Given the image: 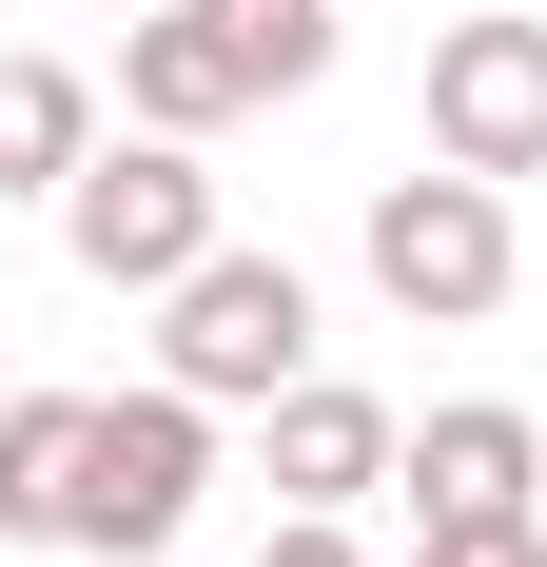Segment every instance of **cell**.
<instances>
[{"label": "cell", "instance_id": "6da1fadb", "mask_svg": "<svg viewBox=\"0 0 547 567\" xmlns=\"http://www.w3.org/2000/svg\"><path fill=\"white\" fill-rule=\"evenodd\" d=\"M196 489H216V411L176 392H99L79 411V509H59V548H99V567H157L176 528H196Z\"/></svg>", "mask_w": 547, "mask_h": 567}, {"label": "cell", "instance_id": "7a4b0ae2", "mask_svg": "<svg viewBox=\"0 0 547 567\" xmlns=\"http://www.w3.org/2000/svg\"><path fill=\"white\" fill-rule=\"evenodd\" d=\"M508 176H469V157H411V176H372V293L411 313V333H469V313H508Z\"/></svg>", "mask_w": 547, "mask_h": 567}, {"label": "cell", "instance_id": "3957f363", "mask_svg": "<svg viewBox=\"0 0 547 567\" xmlns=\"http://www.w3.org/2000/svg\"><path fill=\"white\" fill-rule=\"evenodd\" d=\"M157 372H176L196 411H274L293 372H313V275H293V255H235V235H216V255L157 293Z\"/></svg>", "mask_w": 547, "mask_h": 567}, {"label": "cell", "instance_id": "277c9868", "mask_svg": "<svg viewBox=\"0 0 547 567\" xmlns=\"http://www.w3.org/2000/svg\"><path fill=\"white\" fill-rule=\"evenodd\" d=\"M59 235H79V275L99 293H176L196 255H216V176H196V137H99V157L59 176Z\"/></svg>", "mask_w": 547, "mask_h": 567}, {"label": "cell", "instance_id": "5b68a950", "mask_svg": "<svg viewBox=\"0 0 547 567\" xmlns=\"http://www.w3.org/2000/svg\"><path fill=\"white\" fill-rule=\"evenodd\" d=\"M431 157L547 176V20H450L431 40Z\"/></svg>", "mask_w": 547, "mask_h": 567}, {"label": "cell", "instance_id": "8992f818", "mask_svg": "<svg viewBox=\"0 0 547 567\" xmlns=\"http://www.w3.org/2000/svg\"><path fill=\"white\" fill-rule=\"evenodd\" d=\"M117 99L157 117V137H235V117L274 99L255 79V0H157V20L117 40Z\"/></svg>", "mask_w": 547, "mask_h": 567}, {"label": "cell", "instance_id": "52a82bcc", "mask_svg": "<svg viewBox=\"0 0 547 567\" xmlns=\"http://www.w3.org/2000/svg\"><path fill=\"white\" fill-rule=\"evenodd\" d=\"M391 489H411V528H489V509L547 489V431L469 392V411H431V431H391Z\"/></svg>", "mask_w": 547, "mask_h": 567}, {"label": "cell", "instance_id": "ba28073f", "mask_svg": "<svg viewBox=\"0 0 547 567\" xmlns=\"http://www.w3.org/2000/svg\"><path fill=\"white\" fill-rule=\"evenodd\" d=\"M274 489H293V509H352V489H391V411L352 392V372H293V392H274Z\"/></svg>", "mask_w": 547, "mask_h": 567}, {"label": "cell", "instance_id": "9c48e42d", "mask_svg": "<svg viewBox=\"0 0 547 567\" xmlns=\"http://www.w3.org/2000/svg\"><path fill=\"white\" fill-rule=\"evenodd\" d=\"M99 157V79H79V59H0V196H20V176H79Z\"/></svg>", "mask_w": 547, "mask_h": 567}, {"label": "cell", "instance_id": "30bf717a", "mask_svg": "<svg viewBox=\"0 0 547 567\" xmlns=\"http://www.w3.org/2000/svg\"><path fill=\"white\" fill-rule=\"evenodd\" d=\"M79 411L99 392H0V528L20 548H59V509H79Z\"/></svg>", "mask_w": 547, "mask_h": 567}, {"label": "cell", "instance_id": "8fae6325", "mask_svg": "<svg viewBox=\"0 0 547 567\" xmlns=\"http://www.w3.org/2000/svg\"><path fill=\"white\" fill-rule=\"evenodd\" d=\"M411 567H547V528H528V509H489V528H431Z\"/></svg>", "mask_w": 547, "mask_h": 567}, {"label": "cell", "instance_id": "7c38bea8", "mask_svg": "<svg viewBox=\"0 0 547 567\" xmlns=\"http://www.w3.org/2000/svg\"><path fill=\"white\" fill-rule=\"evenodd\" d=\"M255 567H372V548H352V509H293V528H274Z\"/></svg>", "mask_w": 547, "mask_h": 567}]
</instances>
